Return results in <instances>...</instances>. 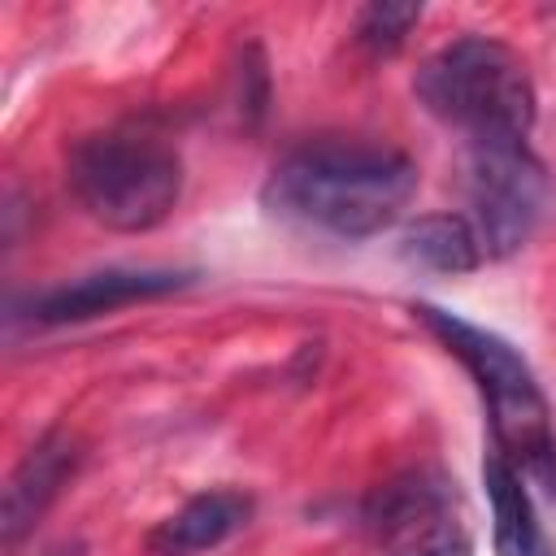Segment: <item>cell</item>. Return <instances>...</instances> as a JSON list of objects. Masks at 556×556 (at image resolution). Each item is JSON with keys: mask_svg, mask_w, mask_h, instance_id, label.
<instances>
[{"mask_svg": "<svg viewBox=\"0 0 556 556\" xmlns=\"http://www.w3.org/2000/svg\"><path fill=\"white\" fill-rule=\"evenodd\" d=\"M248 517H252V495L230 486L200 491L148 534V556H200L208 547H222L230 534H239Z\"/></svg>", "mask_w": 556, "mask_h": 556, "instance_id": "cell-9", "label": "cell"}, {"mask_svg": "<svg viewBox=\"0 0 556 556\" xmlns=\"http://www.w3.org/2000/svg\"><path fill=\"white\" fill-rule=\"evenodd\" d=\"M547 204V169L526 139L469 143V208L486 256H513L530 243Z\"/></svg>", "mask_w": 556, "mask_h": 556, "instance_id": "cell-5", "label": "cell"}, {"mask_svg": "<svg viewBox=\"0 0 556 556\" xmlns=\"http://www.w3.org/2000/svg\"><path fill=\"white\" fill-rule=\"evenodd\" d=\"M456 491L434 469H408L361 504V530L378 556H469V534L456 521Z\"/></svg>", "mask_w": 556, "mask_h": 556, "instance_id": "cell-6", "label": "cell"}, {"mask_svg": "<svg viewBox=\"0 0 556 556\" xmlns=\"http://www.w3.org/2000/svg\"><path fill=\"white\" fill-rule=\"evenodd\" d=\"M400 256L430 274H469L482 265V239L460 213H426L400 230Z\"/></svg>", "mask_w": 556, "mask_h": 556, "instance_id": "cell-11", "label": "cell"}, {"mask_svg": "<svg viewBox=\"0 0 556 556\" xmlns=\"http://www.w3.org/2000/svg\"><path fill=\"white\" fill-rule=\"evenodd\" d=\"M482 486H486L491 517H495V552L500 556H552L521 469L504 460L495 447L482 460Z\"/></svg>", "mask_w": 556, "mask_h": 556, "instance_id": "cell-10", "label": "cell"}, {"mask_svg": "<svg viewBox=\"0 0 556 556\" xmlns=\"http://www.w3.org/2000/svg\"><path fill=\"white\" fill-rule=\"evenodd\" d=\"M413 317L478 382L495 452L504 460H513L521 469V478L543 486V495L556 500V421H552V404H547L543 387L534 382L526 356L495 330H482L439 304H413Z\"/></svg>", "mask_w": 556, "mask_h": 556, "instance_id": "cell-2", "label": "cell"}, {"mask_svg": "<svg viewBox=\"0 0 556 556\" xmlns=\"http://www.w3.org/2000/svg\"><path fill=\"white\" fill-rule=\"evenodd\" d=\"M191 278H195L191 269H100V274L30 295L26 317L39 326H70V321H87V317H100V313H113L139 300H161L169 291H182Z\"/></svg>", "mask_w": 556, "mask_h": 556, "instance_id": "cell-7", "label": "cell"}, {"mask_svg": "<svg viewBox=\"0 0 556 556\" xmlns=\"http://www.w3.org/2000/svg\"><path fill=\"white\" fill-rule=\"evenodd\" d=\"M417 100L439 122L482 139H526L534 126V83L526 61L486 35H460L430 52L413 78Z\"/></svg>", "mask_w": 556, "mask_h": 556, "instance_id": "cell-3", "label": "cell"}, {"mask_svg": "<svg viewBox=\"0 0 556 556\" xmlns=\"http://www.w3.org/2000/svg\"><path fill=\"white\" fill-rule=\"evenodd\" d=\"M417 191V165L391 143L365 139H317L287 152L265 187L261 204L274 217L365 239L387 230Z\"/></svg>", "mask_w": 556, "mask_h": 556, "instance_id": "cell-1", "label": "cell"}, {"mask_svg": "<svg viewBox=\"0 0 556 556\" xmlns=\"http://www.w3.org/2000/svg\"><path fill=\"white\" fill-rule=\"evenodd\" d=\"M78 439L65 434V430H48L13 469L9 486H4V543L17 547L35 526L39 517L52 508V500L61 495V486L74 478L78 469Z\"/></svg>", "mask_w": 556, "mask_h": 556, "instance_id": "cell-8", "label": "cell"}, {"mask_svg": "<svg viewBox=\"0 0 556 556\" xmlns=\"http://www.w3.org/2000/svg\"><path fill=\"white\" fill-rule=\"evenodd\" d=\"M65 178L91 222L139 235L178 208L182 156L148 130H96L70 148Z\"/></svg>", "mask_w": 556, "mask_h": 556, "instance_id": "cell-4", "label": "cell"}, {"mask_svg": "<svg viewBox=\"0 0 556 556\" xmlns=\"http://www.w3.org/2000/svg\"><path fill=\"white\" fill-rule=\"evenodd\" d=\"M421 22V4H400V0H374L356 13V26H352V39L374 52V56H387L395 52L408 30Z\"/></svg>", "mask_w": 556, "mask_h": 556, "instance_id": "cell-12", "label": "cell"}]
</instances>
